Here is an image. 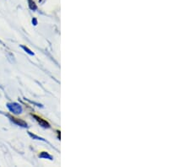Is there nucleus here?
I'll use <instances>...</instances> for the list:
<instances>
[{
  "label": "nucleus",
  "instance_id": "nucleus-5",
  "mask_svg": "<svg viewBox=\"0 0 190 167\" xmlns=\"http://www.w3.org/2000/svg\"><path fill=\"white\" fill-rule=\"evenodd\" d=\"M29 4H30V9H33V10L36 9V5L34 2H32V0H29Z\"/></svg>",
  "mask_w": 190,
  "mask_h": 167
},
{
  "label": "nucleus",
  "instance_id": "nucleus-7",
  "mask_svg": "<svg viewBox=\"0 0 190 167\" xmlns=\"http://www.w3.org/2000/svg\"><path fill=\"white\" fill-rule=\"evenodd\" d=\"M32 23H33V24L35 25H36V20L35 18H34L33 20H32Z\"/></svg>",
  "mask_w": 190,
  "mask_h": 167
},
{
  "label": "nucleus",
  "instance_id": "nucleus-1",
  "mask_svg": "<svg viewBox=\"0 0 190 167\" xmlns=\"http://www.w3.org/2000/svg\"><path fill=\"white\" fill-rule=\"evenodd\" d=\"M7 106L9 109V111L15 114H20L22 112V107L20 105L17 104V103H9L7 105Z\"/></svg>",
  "mask_w": 190,
  "mask_h": 167
},
{
  "label": "nucleus",
  "instance_id": "nucleus-4",
  "mask_svg": "<svg viewBox=\"0 0 190 167\" xmlns=\"http://www.w3.org/2000/svg\"><path fill=\"white\" fill-rule=\"evenodd\" d=\"M39 157H41V158H48V159H50V160L52 159L51 156H50L48 153H46V152H42L41 155H39Z\"/></svg>",
  "mask_w": 190,
  "mask_h": 167
},
{
  "label": "nucleus",
  "instance_id": "nucleus-2",
  "mask_svg": "<svg viewBox=\"0 0 190 167\" xmlns=\"http://www.w3.org/2000/svg\"><path fill=\"white\" fill-rule=\"evenodd\" d=\"M34 118H36V120L37 121V122H39L40 125L42 126V127H44V128H48L49 127V124L48 122H46L45 120H43L42 118H41V117H39L38 116H36V115H33Z\"/></svg>",
  "mask_w": 190,
  "mask_h": 167
},
{
  "label": "nucleus",
  "instance_id": "nucleus-3",
  "mask_svg": "<svg viewBox=\"0 0 190 167\" xmlns=\"http://www.w3.org/2000/svg\"><path fill=\"white\" fill-rule=\"evenodd\" d=\"M10 119L12 120L13 122H15V123H16V124H18V125L20 126H22V127H27V123L26 122H25L24 121H22V120H20L18 119V118H15V117H12V116H10Z\"/></svg>",
  "mask_w": 190,
  "mask_h": 167
},
{
  "label": "nucleus",
  "instance_id": "nucleus-6",
  "mask_svg": "<svg viewBox=\"0 0 190 167\" xmlns=\"http://www.w3.org/2000/svg\"><path fill=\"white\" fill-rule=\"evenodd\" d=\"M21 47L23 48V49H24L25 51L26 52H27V53H29L30 54V55H33V52H32L30 51V49H29V48H27V47H24V46H21Z\"/></svg>",
  "mask_w": 190,
  "mask_h": 167
}]
</instances>
